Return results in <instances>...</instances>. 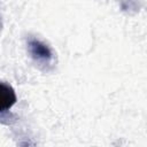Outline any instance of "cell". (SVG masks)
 I'll return each mask as SVG.
<instances>
[{
    "label": "cell",
    "instance_id": "6da1fadb",
    "mask_svg": "<svg viewBox=\"0 0 147 147\" xmlns=\"http://www.w3.org/2000/svg\"><path fill=\"white\" fill-rule=\"evenodd\" d=\"M28 45H29V52L31 56L37 62L42 63V64H48L52 61L53 54H52L51 48L46 44H44L42 41L38 39L30 38L28 41Z\"/></svg>",
    "mask_w": 147,
    "mask_h": 147
},
{
    "label": "cell",
    "instance_id": "7a4b0ae2",
    "mask_svg": "<svg viewBox=\"0 0 147 147\" xmlns=\"http://www.w3.org/2000/svg\"><path fill=\"white\" fill-rule=\"evenodd\" d=\"M16 102V94L11 86L0 83V113L9 109Z\"/></svg>",
    "mask_w": 147,
    "mask_h": 147
}]
</instances>
